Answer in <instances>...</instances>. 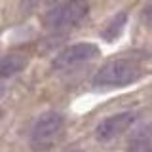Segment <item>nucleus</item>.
Wrapping results in <instances>:
<instances>
[{
	"instance_id": "obj_10",
	"label": "nucleus",
	"mask_w": 152,
	"mask_h": 152,
	"mask_svg": "<svg viewBox=\"0 0 152 152\" xmlns=\"http://www.w3.org/2000/svg\"><path fill=\"white\" fill-rule=\"evenodd\" d=\"M44 2L48 4V6H55L57 2H63V0H44Z\"/></svg>"
},
{
	"instance_id": "obj_12",
	"label": "nucleus",
	"mask_w": 152,
	"mask_h": 152,
	"mask_svg": "<svg viewBox=\"0 0 152 152\" xmlns=\"http://www.w3.org/2000/svg\"><path fill=\"white\" fill-rule=\"evenodd\" d=\"M0 97H2V88H0Z\"/></svg>"
},
{
	"instance_id": "obj_4",
	"label": "nucleus",
	"mask_w": 152,
	"mask_h": 152,
	"mask_svg": "<svg viewBox=\"0 0 152 152\" xmlns=\"http://www.w3.org/2000/svg\"><path fill=\"white\" fill-rule=\"evenodd\" d=\"M99 57V48L95 44H88V42H80V44L69 46L61 51L59 55L53 59V69L55 70H69L74 69V66L88 63V61H93Z\"/></svg>"
},
{
	"instance_id": "obj_7",
	"label": "nucleus",
	"mask_w": 152,
	"mask_h": 152,
	"mask_svg": "<svg viewBox=\"0 0 152 152\" xmlns=\"http://www.w3.org/2000/svg\"><path fill=\"white\" fill-rule=\"evenodd\" d=\"M127 152H152V131L150 126L145 124L131 135Z\"/></svg>"
},
{
	"instance_id": "obj_9",
	"label": "nucleus",
	"mask_w": 152,
	"mask_h": 152,
	"mask_svg": "<svg viewBox=\"0 0 152 152\" xmlns=\"http://www.w3.org/2000/svg\"><path fill=\"white\" fill-rule=\"evenodd\" d=\"M38 4V0H21V8L23 12H31V10H34Z\"/></svg>"
},
{
	"instance_id": "obj_11",
	"label": "nucleus",
	"mask_w": 152,
	"mask_h": 152,
	"mask_svg": "<svg viewBox=\"0 0 152 152\" xmlns=\"http://www.w3.org/2000/svg\"><path fill=\"white\" fill-rule=\"evenodd\" d=\"M69 152H84V150H78V148H74V150H69Z\"/></svg>"
},
{
	"instance_id": "obj_2",
	"label": "nucleus",
	"mask_w": 152,
	"mask_h": 152,
	"mask_svg": "<svg viewBox=\"0 0 152 152\" xmlns=\"http://www.w3.org/2000/svg\"><path fill=\"white\" fill-rule=\"evenodd\" d=\"M65 133V118L59 112H44L34 122L31 133V146L36 152H48L61 141Z\"/></svg>"
},
{
	"instance_id": "obj_6",
	"label": "nucleus",
	"mask_w": 152,
	"mask_h": 152,
	"mask_svg": "<svg viewBox=\"0 0 152 152\" xmlns=\"http://www.w3.org/2000/svg\"><path fill=\"white\" fill-rule=\"evenodd\" d=\"M28 63V57L21 51H13L4 57H0V80L12 78V76L19 74Z\"/></svg>"
},
{
	"instance_id": "obj_8",
	"label": "nucleus",
	"mask_w": 152,
	"mask_h": 152,
	"mask_svg": "<svg viewBox=\"0 0 152 152\" xmlns=\"http://www.w3.org/2000/svg\"><path fill=\"white\" fill-rule=\"evenodd\" d=\"M126 21H127V13H126V12L116 13V15H114V17L110 19V21H108V25L103 28L101 36L104 38V40H108V42L116 40V38L122 34L124 27H126Z\"/></svg>"
},
{
	"instance_id": "obj_5",
	"label": "nucleus",
	"mask_w": 152,
	"mask_h": 152,
	"mask_svg": "<svg viewBox=\"0 0 152 152\" xmlns=\"http://www.w3.org/2000/svg\"><path fill=\"white\" fill-rule=\"evenodd\" d=\"M139 114L133 110H126V112H118L112 116L104 118V120L97 126L95 129V139L99 142H110L116 137H120L122 133H126L133 124L137 122Z\"/></svg>"
},
{
	"instance_id": "obj_1",
	"label": "nucleus",
	"mask_w": 152,
	"mask_h": 152,
	"mask_svg": "<svg viewBox=\"0 0 152 152\" xmlns=\"http://www.w3.org/2000/svg\"><path fill=\"white\" fill-rule=\"evenodd\" d=\"M142 74H145V69L135 61L114 59L99 69V72L93 78V84L99 88H118V86L133 84Z\"/></svg>"
},
{
	"instance_id": "obj_3",
	"label": "nucleus",
	"mask_w": 152,
	"mask_h": 152,
	"mask_svg": "<svg viewBox=\"0 0 152 152\" xmlns=\"http://www.w3.org/2000/svg\"><path fill=\"white\" fill-rule=\"evenodd\" d=\"M89 12L88 0H63L44 15V25L51 31H63L80 23Z\"/></svg>"
}]
</instances>
